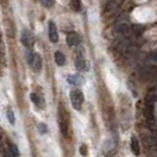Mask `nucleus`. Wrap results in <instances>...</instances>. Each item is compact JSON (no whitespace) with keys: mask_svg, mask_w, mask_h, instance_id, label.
<instances>
[{"mask_svg":"<svg viewBox=\"0 0 157 157\" xmlns=\"http://www.w3.org/2000/svg\"><path fill=\"white\" fill-rule=\"evenodd\" d=\"M80 36H79L78 33H76V32H71L69 33V36H67V38H66V43H67V45L71 47H75V46H78L79 44H80Z\"/></svg>","mask_w":157,"mask_h":157,"instance_id":"423d86ee","label":"nucleus"},{"mask_svg":"<svg viewBox=\"0 0 157 157\" xmlns=\"http://www.w3.org/2000/svg\"><path fill=\"white\" fill-rule=\"evenodd\" d=\"M38 129H39V132L41 135H44L47 132V126H46V124H44V123L38 124Z\"/></svg>","mask_w":157,"mask_h":157,"instance_id":"dca6fc26","label":"nucleus"},{"mask_svg":"<svg viewBox=\"0 0 157 157\" xmlns=\"http://www.w3.org/2000/svg\"><path fill=\"white\" fill-rule=\"evenodd\" d=\"M55 62L58 66H64L66 64V58L60 51H57L55 52Z\"/></svg>","mask_w":157,"mask_h":157,"instance_id":"9b49d317","label":"nucleus"},{"mask_svg":"<svg viewBox=\"0 0 157 157\" xmlns=\"http://www.w3.org/2000/svg\"><path fill=\"white\" fill-rule=\"evenodd\" d=\"M41 5L50 8L55 5V0H41Z\"/></svg>","mask_w":157,"mask_h":157,"instance_id":"2eb2a0df","label":"nucleus"},{"mask_svg":"<svg viewBox=\"0 0 157 157\" xmlns=\"http://www.w3.org/2000/svg\"><path fill=\"white\" fill-rule=\"evenodd\" d=\"M27 63L34 72H39L43 67V60L39 53H29L27 55Z\"/></svg>","mask_w":157,"mask_h":157,"instance_id":"7ed1b4c3","label":"nucleus"},{"mask_svg":"<svg viewBox=\"0 0 157 157\" xmlns=\"http://www.w3.org/2000/svg\"><path fill=\"white\" fill-rule=\"evenodd\" d=\"M70 101L73 109L80 111L83 108V104H84V94L79 89H73L70 92Z\"/></svg>","mask_w":157,"mask_h":157,"instance_id":"f03ea898","label":"nucleus"},{"mask_svg":"<svg viewBox=\"0 0 157 157\" xmlns=\"http://www.w3.org/2000/svg\"><path fill=\"white\" fill-rule=\"evenodd\" d=\"M21 43H23L24 46L27 47V48L33 47V45H34V37H33L31 31H29L26 29H24L21 31Z\"/></svg>","mask_w":157,"mask_h":157,"instance_id":"20e7f679","label":"nucleus"},{"mask_svg":"<svg viewBox=\"0 0 157 157\" xmlns=\"http://www.w3.org/2000/svg\"><path fill=\"white\" fill-rule=\"evenodd\" d=\"M76 69L78 71H85L87 69V63L85 58L82 55H79L76 59Z\"/></svg>","mask_w":157,"mask_h":157,"instance_id":"6e6552de","label":"nucleus"},{"mask_svg":"<svg viewBox=\"0 0 157 157\" xmlns=\"http://www.w3.org/2000/svg\"><path fill=\"white\" fill-rule=\"evenodd\" d=\"M70 6H71V8H72L73 11L79 12V11L82 10V2H80V0H71Z\"/></svg>","mask_w":157,"mask_h":157,"instance_id":"f8f14e48","label":"nucleus"},{"mask_svg":"<svg viewBox=\"0 0 157 157\" xmlns=\"http://www.w3.org/2000/svg\"><path fill=\"white\" fill-rule=\"evenodd\" d=\"M130 148L132 150V152H134L135 155H140V142L137 140V137L136 136H131V141H130Z\"/></svg>","mask_w":157,"mask_h":157,"instance_id":"1a4fd4ad","label":"nucleus"},{"mask_svg":"<svg viewBox=\"0 0 157 157\" xmlns=\"http://www.w3.org/2000/svg\"><path fill=\"white\" fill-rule=\"evenodd\" d=\"M10 148H11V155L12 156H19V150H18V147H17L16 144H13V143H11L10 144Z\"/></svg>","mask_w":157,"mask_h":157,"instance_id":"4468645a","label":"nucleus"},{"mask_svg":"<svg viewBox=\"0 0 157 157\" xmlns=\"http://www.w3.org/2000/svg\"><path fill=\"white\" fill-rule=\"evenodd\" d=\"M58 124H59V129L60 132L64 136H69V131H70V116L67 113L66 109L63 105H59L58 108Z\"/></svg>","mask_w":157,"mask_h":157,"instance_id":"f257e3e1","label":"nucleus"},{"mask_svg":"<svg viewBox=\"0 0 157 157\" xmlns=\"http://www.w3.org/2000/svg\"><path fill=\"white\" fill-rule=\"evenodd\" d=\"M30 97H31V101L33 102V104L38 109H44L45 108V101H44V98H43L41 94H39L38 92H32Z\"/></svg>","mask_w":157,"mask_h":157,"instance_id":"0eeeda50","label":"nucleus"},{"mask_svg":"<svg viewBox=\"0 0 157 157\" xmlns=\"http://www.w3.org/2000/svg\"><path fill=\"white\" fill-rule=\"evenodd\" d=\"M48 38H50V41L51 43H57L59 40V36H58V30H57V26L56 24L50 20L48 21Z\"/></svg>","mask_w":157,"mask_h":157,"instance_id":"39448f33","label":"nucleus"},{"mask_svg":"<svg viewBox=\"0 0 157 157\" xmlns=\"http://www.w3.org/2000/svg\"><path fill=\"white\" fill-rule=\"evenodd\" d=\"M80 154H82V155H86L87 154L86 152V145H85V144L80 147Z\"/></svg>","mask_w":157,"mask_h":157,"instance_id":"f3484780","label":"nucleus"},{"mask_svg":"<svg viewBox=\"0 0 157 157\" xmlns=\"http://www.w3.org/2000/svg\"><path fill=\"white\" fill-rule=\"evenodd\" d=\"M67 80H69V83L72 84V85H80V84H83L84 78L80 75H72V76H69Z\"/></svg>","mask_w":157,"mask_h":157,"instance_id":"9d476101","label":"nucleus"},{"mask_svg":"<svg viewBox=\"0 0 157 157\" xmlns=\"http://www.w3.org/2000/svg\"><path fill=\"white\" fill-rule=\"evenodd\" d=\"M6 116H7V121L10 122V124H12V125H14V123H16V117H14V112L12 109H8L6 111Z\"/></svg>","mask_w":157,"mask_h":157,"instance_id":"ddd939ff","label":"nucleus"}]
</instances>
